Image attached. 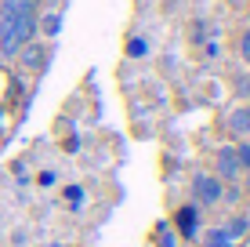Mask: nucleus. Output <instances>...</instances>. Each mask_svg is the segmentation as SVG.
I'll return each instance as SVG.
<instances>
[{
  "label": "nucleus",
  "mask_w": 250,
  "mask_h": 247,
  "mask_svg": "<svg viewBox=\"0 0 250 247\" xmlns=\"http://www.w3.org/2000/svg\"><path fill=\"white\" fill-rule=\"evenodd\" d=\"M221 229H225V236H229L232 244L247 240V236H250V215H247V211H236V215H232Z\"/></svg>",
  "instance_id": "obj_5"
},
{
  "label": "nucleus",
  "mask_w": 250,
  "mask_h": 247,
  "mask_svg": "<svg viewBox=\"0 0 250 247\" xmlns=\"http://www.w3.org/2000/svg\"><path fill=\"white\" fill-rule=\"evenodd\" d=\"M247 142H250V135H247Z\"/></svg>",
  "instance_id": "obj_17"
},
{
  "label": "nucleus",
  "mask_w": 250,
  "mask_h": 247,
  "mask_svg": "<svg viewBox=\"0 0 250 247\" xmlns=\"http://www.w3.org/2000/svg\"><path fill=\"white\" fill-rule=\"evenodd\" d=\"M200 236H203V247H239V244H232L225 236V229H221V225L207 229V233H200Z\"/></svg>",
  "instance_id": "obj_8"
},
{
  "label": "nucleus",
  "mask_w": 250,
  "mask_h": 247,
  "mask_svg": "<svg viewBox=\"0 0 250 247\" xmlns=\"http://www.w3.org/2000/svg\"><path fill=\"white\" fill-rule=\"evenodd\" d=\"M37 29L44 33L47 40L62 37V11H47V15H37Z\"/></svg>",
  "instance_id": "obj_6"
},
{
  "label": "nucleus",
  "mask_w": 250,
  "mask_h": 247,
  "mask_svg": "<svg viewBox=\"0 0 250 247\" xmlns=\"http://www.w3.org/2000/svg\"><path fill=\"white\" fill-rule=\"evenodd\" d=\"M174 236H182V240H200V207H196V203L178 207V215H174Z\"/></svg>",
  "instance_id": "obj_2"
},
{
  "label": "nucleus",
  "mask_w": 250,
  "mask_h": 247,
  "mask_svg": "<svg viewBox=\"0 0 250 247\" xmlns=\"http://www.w3.org/2000/svg\"><path fill=\"white\" fill-rule=\"evenodd\" d=\"M239 58L250 66V29L247 33H239Z\"/></svg>",
  "instance_id": "obj_13"
},
{
  "label": "nucleus",
  "mask_w": 250,
  "mask_h": 247,
  "mask_svg": "<svg viewBox=\"0 0 250 247\" xmlns=\"http://www.w3.org/2000/svg\"><path fill=\"white\" fill-rule=\"evenodd\" d=\"M127 51L138 58V55H145V51H149V44H145V40H131V47H127Z\"/></svg>",
  "instance_id": "obj_15"
},
{
  "label": "nucleus",
  "mask_w": 250,
  "mask_h": 247,
  "mask_svg": "<svg viewBox=\"0 0 250 247\" xmlns=\"http://www.w3.org/2000/svg\"><path fill=\"white\" fill-rule=\"evenodd\" d=\"M40 185H55V171H44V175H40Z\"/></svg>",
  "instance_id": "obj_16"
},
{
  "label": "nucleus",
  "mask_w": 250,
  "mask_h": 247,
  "mask_svg": "<svg viewBox=\"0 0 250 247\" xmlns=\"http://www.w3.org/2000/svg\"><path fill=\"white\" fill-rule=\"evenodd\" d=\"M225 131L236 142L250 135V102H239V106H232L229 113H225Z\"/></svg>",
  "instance_id": "obj_4"
},
{
  "label": "nucleus",
  "mask_w": 250,
  "mask_h": 247,
  "mask_svg": "<svg viewBox=\"0 0 250 247\" xmlns=\"http://www.w3.org/2000/svg\"><path fill=\"white\" fill-rule=\"evenodd\" d=\"M160 247H178V236L170 233V225H160Z\"/></svg>",
  "instance_id": "obj_12"
},
{
  "label": "nucleus",
  "mask_w": 250,
  "mask_h": 247,
  "mask_svg": "<svg viewBox=\"0 0 250 247\" xmlns=\"http://www.w3.org/2000/svg\"><path fill=\"white\" fill-rule=\"evenodd\" d=\"M65 197H69V203H73V207H76V203L83 200V189H76V185H69V189H65Z\"/></svg>",
  "instance_id": "obj_14"
},
{
  "label": "nucleus",
  "mask_w": 250,
  "mask_h": 247,
  "mask_svg": "<svg viewBox=\"0 0 250 247\" xmlns=\"http://www.w3.org/2000/svg\"><path fill=\"white\" fill-rule=\"evenodd\" d=\"M15 58H22V66H25V69H37V66H44L47 51L40 47V44H22V47H19V55H15Z\"/></svg>",
  "instance_id": "obj_7"
},
{
  "label": "nucleus",
  "mask_w": 250,
  "mask_h": 247,
  "mask_svg": "<svg viewBox=\"0 0 250 247\" xmlns=\"http://www.w3.org/2000/svg\"><path fill=\"white\" fill-rule=\"evenodd\" d=\"M236 160H239V167H243V175H247L250 171V142L247 138L236 142Z\"/></svg>",
  "instance_id": "obj_10"
},
{
  "label": "nucleus",
  "mask_w": 250,
  "mask_h": 247,
  "mask_svg": "<svg viewBox=\"0 0 250 247\" xmlns=\"http://www.w3.org/2000/svg\"><path fill=\"white\" fill-rule=\"evenodd\" d=\"M236 95H239V98H250V76H247V73L236 76Z\"/></svg>",
  "instance_id": "obj_11"
},
{
  "label": "nucleus",
  "mask_w": 250,
  "mask_h": 247,
  "mask_svg": "<svg viewBox=\"0 0 250 247\" xmlns=\"http://www.w3.org/2000/svg\"><path fill=\"white\" fill-rule=\"evenodd\" d=\"M214 175H218L221 182H239V178H243V167H239V160H236V146L218 149V157H214Z\"/></svg>",
  "instance_id": "obj_3"
},
{
  "label": "nucleus",
  "mask_w": 250,
  "mask_h": 247,
  "mask_svg": "<svg viewBox=\"0 0 250 247\" xmlns=\"http://www.w3.org/2000/svg\"><path fill=\"white\" fill-rule=\"evenodd\" d=\"M239 200H243V185H239V182H225V189H221V203L239 207Z\"/></svg>",
  "instance_id": "obj_9"
},
{
  "label": "nucleus",
  "mask_w": 250,
  "mask_h": 247,
  "mask_svg": "<svg viewBox=\"0 0 250 247\" xmlns=\"http://www.w3.org/2000/svg\"><path fill=\"white\" fill-rule=\"evenodd\" d=\"M221 189H225V182H221L218 175H207V171H200V175H192V182H188V193H192V203L196 207H218L221 203Z\"/></svg>",
  "instance_id": "obj_1"
}]
</instances>
